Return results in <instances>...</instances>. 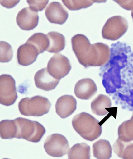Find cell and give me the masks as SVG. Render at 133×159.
<instances>
[{"mask_svg":"<svg viewBox=\"0 0 133 159\" xmlns=\"http://www.w3.org/2000/svg\"><path fill=\"white\" fill-rule=\"evenodd\" d=\"M69 159H89L91 158V148L86 143L74 145L68 152Z\"/></svg>","mask_w":133,"mask_h":159,"instance_id":"cell-19","label":"cell"},{"mask_svg":"<svg viewBox=\"0 0 133 159\" xmlns=\"http://www.w3.org/2000/svg\"><path fill=\"white\" fill-rule=\"evenodd\" d=\"M44 148L48 155L55 157H63L68 153L70 149L67 138L58 134H53L46 138Z\"/></svg>","mask_w":133,"mask_h":159,"instance_id":"cell-6","label":"cell"},{"mask_svg":"<svg viewBox=\"0 0 133 159\" xmlns=\"http://www.w3.org/2000/svg\"><path fill=\"white\" fill-rule=\"evenodd\" d=\"M71 68L69 60L60 53L53 55L47 67L48 71L52 76L59 80L68 75Z\"/></svg>","mask_w":133,"mask_h":159,"instance_id":"cell-8","label":"cell"},{"mask_svg":"<svg viewBox=\"0 0 133 159\" xmlns=\"http://www.w3.org/2000/svg\"><path fill=\"white\" fill-rule=\"evenodd\" d=\"M29 8L36 12L44 10L47 5L49 1H27Z\"/></svg>","mask_w":133,"mask_h":159,"instance_id":"cell-25","label":"cell"},{"mask_svg":"<svg viewBox=\"0 0 133 159\" xmlns=\"http://www.w3.org/2000/svg\"><path fill=\"white\" fill-rule=\"evenodd\" d=\"M112 148L109 142L101 139L93 145V156L98 159H108L111 158Z\"/></svg>","mask_w":133,"mask_h":159,"instance_id":"cell-16","label":"cell"},{"mask_svg":"<svg viewBox=\"0 0 133 159\" xmlns=\"http://www.w3.org/2000/svg\"></svg>","mask_w":133,"mask_h":159,"instance_id":"cell-29","label":"cell"},{"mask_svg":"<svg viewBox=\"0 0 133 159\" xmlns=\"http://www.w3.org/2000/svg\"><path fill=\"white\" fill-rule=\"evenodd\" d=\"M112 106L109 98L105 95L100 94L93 100L91 103V108L93 113L99 116H103L108 113L107 109Z\"/></svg>","mask_w":133,"mask_h":159,"instance_id":"cell-15","label":"cell"},{"mask_svg":"<svg viewBox=\"0 0 133 159\" xmlns=\"http://www.w3.org/2000/svg\"><path fill=\"white\" fill-rule=\"evenodd\" d=\"M122 8L127 10H133V1H114Z\"/></svg>","mask_w":133,"mask_h":159,"instance_id":"cell-26","label":"cell"},{"mask_svg":"<svg viewBox=\"0 0 133 159\" xmlns=\"http://www.w3.org/2000/svg\"><path fill=\"white\" fill-rule=\"evenodd\" d=\"M131 15H132V16L133 19V10H132V12H131Z\"/></svg>","mask_w":133,"mask_h":159,"instance_id":"cell-28","label":"cell"},{"mask_svg":"<svg viewBox=\"0 0 133 159\" xmlns=\"http://www.w3.org/2000/svg\"><path fill=\"white\" fill-rule=\"evenodd\" d=\"M20 1H1L2 6L7 8H11L18 4Z\"/></svg>","mask_w":133,"mask_h":159,"instance_id":"cell-27","label":"cell"},{"mask_svg":"<svg viewBox=\"0 0 133 159\" xmlns=\"http://www.w3.org/2000/svg\"><path fill=\"white\" fill-rule=\"evenodd\" d=\"M106 1H65L62 2L70 10H78L92 6L95 2H105Z\"/></svg>","mask_w":133,"mask_h":159,"instance_id":"cell-23","label":"cell"},{"mask_svg":"<svg viewBox=\"0 0 133 159\" xmlns=\"http://www.w3.org/2000/svg\"><path fill=\"white\" fill-rule=\"evenodd\" d=\"M128 28V24L125 18L120 16L108 19L102 30L103 39L111 41L117 40L124 35Z\"/></svg>","mask_w":133,"mask_h":159,"instance_id":"cell-5","label":"cell"},{"mask_svg":"<svg viewBox=\"0 0 133 159\" xmlns=\"http://www.w3.org/2000/svg\"><path fill=\"white\" fill-rule=\"evenodd\" d=\"M77 105V101L73 96L64 95L57 100L55 105L56 113L61 118H66L75 111Z\"/></svg>","mask_w":133,"mask_h":159,"instance_id":"cell-11","label":"cell"},{"mask_svg":"<svg viewBox=\"0 0 133 159\" xmlns=\"http://www.w3.org/2000/svg\"><path fill=\"white\" fill-rule=\"evenodd\" d=\"M17 124L16 138L38 143L46 132L45 128L39 122L22 117L14 119Z\"/></svg>","mask_w":133,"mask_h":159,"instance_id":"cell-3","label":"cell"},{"mask_svg":"<svg viewBox=\"0 0 133 159\" xmlns=\"http://www.w3.org/2000/svg\"><path fill=\"white\" fill-rule=\"evenodd\" d=\"M0 61L1 63H8L13 57V50L12 46L5 41L0 42Z\"/></svg>","mask_w":133,"mask_h":159,"instance_id":"cell-24","label":"cell"},{"mask_svg":"<svg viewBox=\"0 0 133 159\" xmlns=\"http://www.w3.org/2000/svg\"><path fill=\"white\" fill-rule=\"evenodd\" d=\"M17 126L14 119L4 120L0 122V135L3 139L16 138Z\"/></svg>","mask_w":133,"mask_h":159,"instance_id":"cell-20","label":"cell"},{"mask_svg":"<svg viewBox=\"0 0 133 159\" xmlns=\"http://www.w3.org/2000/svg\"><path fill=\"white\" fill-rule=\"evenodd\" d=\"M34 81L36 87L39 89L50 91L56 88L60 80L52 76L48 72L47 68H44L36 72Z\"/></svg>","mask_w":133,"mask_h":159,"instance_id":"cell-14","label":"cell"},{"mask_svg":"<svg viewBox=\"0 0 133 159\" xmlns=\"http://www.w3.org/2000/svg\"><path fill=\"white\" fill-rule=\"evenodd\" d=\"M39 21L37 12L26 7L21 10L17 15L16 21L22 30L30 31L37 26Z\"/></svg>","mask_w":133,"mask_h":159,"instance_id":"cell-9","label":"cell"},{"mask_svg":"<svg viewBox=\"0 0 133 159\" xmlns=\"http://www.w3.org/2000/svg\"><path fill=\"white\" fill-rule=\"evenodd\" d=\"M45 14L51 23L63 25L68 18V11L61 3L53 2L50 3L45 10Z\"/></svg>","mask_w":133,"mask_h":159,"instance_id":"cell-10","label":"cell"},{"mask_svg":"<svg viewBox=\"0 0 133 159\" xmlns=\"http://www.w3.org/2000/svg\"><path fill=\"white\" fill-rule=\"evenodd\" d=\"M72 49L80 64L88 68L101 66L110 60V50L106 44L101 43L91 44L85 36L77 34L72 38Z\"/></svg>","mask_w":133,"mask_h":159,"instance_id":"cell-1","label":"cell"},{"mask_svg":"<svg viewBox=\"0 0 133 159\" xmlns=\"http://www.w3.org/2000/svg\"><path fill=\"white\" fill-rule=\"evenodd\" d=\"M96 84L92 79L85 78L80 80L76 84L74 93L77 97L82 100H89L97 92Z\"/></svg>","mask_w":133,"mask_h":159,"instance_id":"cell-12","label":"cell"},{"mask_svg":"<svg viewBox=\"0 0 133 159\" xmlns=\"http://www.w3.org/2000/svg\"><path fill=\"white\" fill-rule=\"evenodd\" d=\"M114 152L117 156L124 159H133V143L125 142L119 138L113 145Z\"/></svg>","mask_w":133,"mask_h":159,"instance_id":"cell-18","label":"cell"},{"mask_svg":"<svg viewBox=\"0 0 133 159\" xmlns=\"http://www.w3.org/2000/svg\"><path fill=\"white\" fill-rule=\"evenodd\" d=\"M118 138L122 141H133V115L129 120L124 121L118 129Z\"/></svg>","mask_w":133,"mask_h":159,"instance_id":"cell-22","label":"cell"},{"mask_svg":"<svg viewBox=\"0 0 133 159\" xmlns=\"http://www.w3.org/2000/svg\"><path fill=\"white\" fill-rule=\"evenodd\" d=\"M49 41V46L47 50L48 52L58 53L65 47V40L64 36L59 33L51 32L46 34Z\"/></svg>","mask_w":133,"mask_h":159,"instance_id":"cell-17","label":"cell"},{"mask_svg":"<svg viewBox=\"0 0 133 159\" xmlns=\"http://www.w3.org/2000/svg\"><path fill=\"white\" fill-rule=\"evenodd\" d=\"M37 48L39 54L47 51L49 46V41L47 35L41 33L34 34L27 41Z\"/></svg>","mask_w":133,"mask_h":159,"instance_id":"cell-21","label":"cell"},{"mask_svg":"<svg viewBox=\"0 0 133 159\" xmlns=\"http://www.w3.org/2000/svg\"><path fill=\"white\" fill-rule=\"evenodd\" d=\"M39 51L35 46L26 42L20 46L17 51V60L19 65L27 66L32 64L37 59Z\"/></svg>","mask_w":133,"mask_h":159,"instance_id":"cell-13","label":"cell"},{"mask_svg":"<svg viewBox=\"0 0 133 159\" xmlns=\"http://www.w3.org/2000/svg\"><path fill=\"white\" fill-rule=\"evenodd\" d=\"M51 105L48 98L37 96L22 98L19 103L18 108L21 114L25 116L40 117L47 114Z\"/></svg>","mask_w":133,"mask_h":159,"instance_id":"cell-4","label":"cell"},{"mask_svg":"<svg viewBox=\"0 0 133 159\" xmlns=\"http://www.w3.org/2000/svg\"><path fill=\"white\" fill-rule=\"evenodd\" d=\"M18 95L16 82L13 78L8 74H2L0 77V103L9 106L15 102Z\"/></svg>","mask_w":133,"mask_h":159,"instance_id":"cell-7","label":"cell"},{"mask_svg":"<svg viewBox=\"0 0 133 159\" xmlns=\"http://www.w3.org/2000/svg\"><path fill=\"white\" fill-rule=\"evenodd\" d=\"M99 121L90 114L83 112L77 114L72 120L74 129L86 140L93 141L101 136L102 127Z\"/></svg>","mask_w":133,"mask_h":159,"instance_id":"cell-2","label":"cell"}]
</instances>
